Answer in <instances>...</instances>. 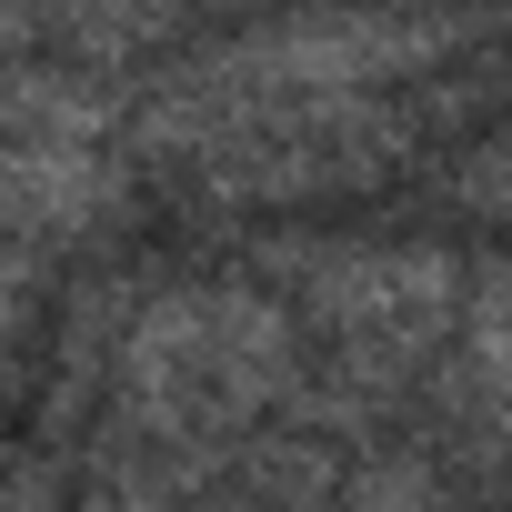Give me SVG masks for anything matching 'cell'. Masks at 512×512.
I'll return each mask as SVG.
<instances>
[{
    "mask_svg": "<svg viewBox=\"0 0 512 512\" xmlns=\"http://www.w3.org/2000/svg\"><path fill=\"white\" fill-rule=\"evenodd\" d=\"M111 372H121V442L221 452L272 402H302L312 362L282 302L241 282H201V292H161L151 312H131Z\"/></svg>",
    "mask_w": 512,
    "mask_h": 512,
    "instance_id": "cell-1",
    "label": "cell"
},
{
    "mask_svg": "<svg viewBox=\"0 0 512 512\" xmlns=\"http://www.w3.org/2000/svg\"><path fill=\"white\" fill-rule=\"evenodd\" d=\"M282 282L322 352V372H302V402L332 422H372L442 372L472 272L422 241H302L282 251Z\"/></svg>",
    "mask_w": 512,
    "mask_h": 512,
    "instance_id": "cell-2",
    "label": "cell"
},
{
    "mask_svg": "<svg viewBox=\"0 0 512 512\" xmlns=\"http://www.w3.org/2000/svg\"><path fill=\"white\" fill-rule=\"evenodd\" d=\"M101 201H111L101 101L81 91V71L21 61V81H11V241H21V262H41L51 241L91 231Z\"/></svg>",
    "mask_w": 512,
    "mask_h": 512,
    "instance_id": "cell-3",
    "label": "cell"
},
{
    "mask_svg": "<svg viewBox=\"0 0 512 512\" xmlns=\"http://www.w3.org/2000/svg\"><path fill=\"white\" fill-rule=\"evenodd\" d=\"M171 512H342V472L312 442H231Z\"/></svg>",
    "mask_w": 512,
    "mask_h": 512,
    "instance_id": "cell-4",
    "label": "cell"
},
{
    "mask_svg": "<svg viewBox=\"0 0 512 512\" xmlns=\"http://www.w3.org/2000/svg\"><path fill=\"white\" fill-rule=\"evenodd\" d=\"M342 512H472L442 452H372L362 472H342Z\"/></svg>",
    "mask_w": 512,
    "mask_h": 512,
    "instance_id": "cell-5",
    "label": "cell"
},
{
    "mask_svg": "<svg viewBox=\"0 0 512 512\" xmlns=\"http://www.w3.org/2000/svg\"><path fill=\"white\" fill-rule=\"evenodd\" d=\"M452 191H462L472 211H492V221H512V131H492V141H472V151H462V171H452Z\"/></svg>",
    "mask_w": 512,
    "mask_h": 512,
    "instance_id": "cell-6",
    "label": "cell"
}]
</instances>
